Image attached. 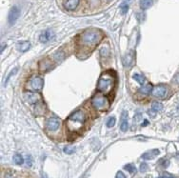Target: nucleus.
Here are the masks:
<instances>
[{
	"label": "nucleus",
	"instance_id": "f257e3e1",
	"mask_svg": "<svg viewBox=\"0 0 179 178\" xmlns=\"http://www.w3.org/2000/svg\"><path fill=\"white\" fill-rule=\"evenodd\" d=\"M87 120L86 112L82 110H78L73 112L67 119V127L71 131H80Z\"/></svg>",
	"mask_w": 179,
	"mask_h": 178
},
{
	"label": "nucleus",
	"instance_id": "f03ea898",
	"mask_svg": "<svg viewBox=\"0 0 179 178\" xmlns=\"http://www.w3.org/2000/svg\"><path fill=\"white\" fill-rule=\"evenodd\" d=\"M102 35L97 30H87L79 36V44L83 47L93 48L101 40Z\"/></svg>",
	"mask_w": 179,
	"mask_h": 178
},
{
	"label": "nucleus",
	"instance_id": "7ed1b4c3",
	"mask_svg": "<svg viewBox=\"0 0 179 178\" xmlns=\"http://www.w3.org/2000/svg\"><path fill=\"white\" fill-rule=\"evenodd\" d=\"M115 84V77L114 74H112L109 72L103 73L97 82V90L101 93H103L105 94H109L110 93H112V91L114 88Z\"/></svg>",
	"mask_w": 179,
	"mask_h": 178
},
{
	"label": "nucleus",
	"instance_id": "20e7f679",
	"mask_svg": "<svg viewBox=\"0 0 179 178\" xmlns=\"http://www.w3.org/2000/svg\"><path fill=\"white\" fill-rule=\"evenodd\" d=\"M91 103L97 112H106L110 108L109 99L101 93H96L93 95L91 99Z\"/></svg>",
	"mask_w": 179,
	"mask_h": 178
},
{
	"label": "nucleus",
	"instance_id": "39448f33",
	"mask_svg": "<svg viewBox=\"0 0 179 178\" xmlns=\"http://www.w3.org/2000/svg\"><path fill=\"white\" fill-rule=\"evenodd\" d=\"M60 119L56 116H52L47 119L46 122V128L50 131H55L60 128Z\"/></svg>",
	"mask_w": 179,
	"mask_h": 178
},
{
	"label": "nucleus",
	"instance_id": "423d86ee",
	"mask_svg": "<svg viewBox=\"0 0 179 178\" xmlns=\"http://www.w3.org/2000/svg\"><path fill=\"white\" fill-rule=\"evenodd\" d=\"M167 93H168V88L163 84L155 86L153 88V91L151 93V94L155 97H156V98H165L167 96Z\"/></svg>",
	"mask_w": 179,
	"mask_h": 178
},
{
	"label": "nucleus",
	"instance_id": "0eeeda50",
	"mask_svg": "<svg viewBox=\"0 0 179 178\" xmlns=\"http://www.w3.org/2000/svg\"><path fill=\"white\" fill-rule=\"evenodd\" d=\"M20 15V10L17 6H13L9 14H8V22H9L10 25H13L15 23V21L18 19V17Z\"/></svg>",
	"mask_w": 179,
	"mask_h": 178
},
{
	"label": "nucleus",
	"instance_id": "6e6552de",
	"mask_svg": "<svg viewBox=\"0 0 179 178\" xmlns=\"http://www.w3.org/2000/svg\"><path fill=\"white\" fill-rule=\"evenodd\" d=\"M44 87V81L40 76H33L31 79V88L33 91L39 92Z\"/></svg>",
	"mask_w": 179,
	"mask_h": 178
},
{
	"label": "nucleus",
	"instance_id": "1a4fd4ad",
	"mask_svg": "<svg viewBox=\"0 0 179 178\" xmlns=\"http://www.w3.org/2000/svg\"><path fill=\"white\" fill-rule=\"evenodd\" d=\"M54 37H55L54 33L52 31H50V30H47V31L43 32H42V33L40 34L39 40H40V42H42V43H47V42H49V41H50V40L54 39Z\"/></svg>",
	"mask_w": 179,
	"mask_h": 178
},
{
	"label": "nucleus",
	"instance_id": "9d476101",
	"mask_svg": "<svg viewBox=\"0 0 179 178\" xmlns=\"http://www.w3.org/2000/svg\"><path fill=\"white\" fill-rule=\"evenodd\" d=\"M128 117H129V114L126 111H124L121 113V119H120V130L122 131H127L129 129V124H128Z\"/></svg>",
	"mask_w": 179,
	"mask_h": 178
},
{
	"label": "nucleus",
	"instance_id": "9b49d317",
	"mask_svg": "<svg viewBox=\"0 0 179 178\" xmlns=\"http://www.w3.org/2000/svg\"><path fill=\"white\" fill-rule=\"evenodd\" d=\"M25 98L30 104H37L40 100L39 95L35 93H25Z\"/></svg>",
	"mask_w": 179,
	"mask_h": 178
},
{
	"label": "nucleus",
	"instance_id": "f8f14e48",
	"mask_svg": "<svg viewBox=\"0 0 179 178\" xmlns=\"http://www.w3.org/2000/svg\"><path fill=\"white\" fill-rule=\"evenodd\" d=\"M80 0H67L64 4V7L67 11H74L78 7Z\"/></svg>",
	"mask_w": 179,
	"mask_h": 178
},
{
	"label": "nucleus",
	"instance_id": "ddd939ff",
	"mask_svg": "<svg viewBox=\"0 0 179 178\" xmlns=\"http://www.w3.org/2000/svg\"><path fill=\"white\" fill-rule=\"evenodd\" d=\"M134 61V52L132 51L130 53H128L124 56V59H123V63L125 65V67H131L132 64L133 63Z\"/></svg>",
	"mask_w": 179,
	"mask_h": 178
},
{
	"label": "nucleus",
	"instance_id": "4468645a",
	"mask_svg": "<svg viewBox=\"0 0 179 178\" xmlns=\"http://www.w3.org/2000/svg\"><path fill=\"white\" fill-rule=\"evenodd\" d=\"M159 150H150V152H147V153H145L144 154H142V158L145 159V160H151L152 158H155L156 155L159 154Z\"/></svg>",
	"mask_w": 179,
	"mask_h": 178
},
{
	"label": "nucleus",
	"instance_id": "2eb2a0df",
	"mask_svg": "<svg viewBox=\"0 0 179 178\" xmlns=\"http://www.w3.org/2000/svg\"><path fill=\"white\" fill-rule=\"evenodd\" d=\"M153 4V0H140L139 1V6L141 8V10L146 11L148 9H150Z\"/></svg>",
	"mask_w": 179,
	"mask_h": 178
},
{
	"label": "nucleus",
	"instance_id": "dca6fc26",
	"mask_svg": "<svg viewBox=\"0 0 179 178\" xmlns=\"http://www.w3.org/2000/svg\"><path fill=\"white\" fill-rule=\"evenodd\" d=\"M152 91H153V87H152V85L150 84V83H148V84H146V85H144L142 88H140V90H139V92H140L142 94H145V95H148V94L151 93Z\"/></svg>",
	"mask_w": 179,
	"mask_h": 178
},
{
	"label": "nucleus",
	"instance_id": "f3484780",
	"mask_svg": "<svg viewBox=\"0 0 179 178\" xmlns=\"http://www.w3.org/2000/svg\"><path fill=\"white\" fill-rule=\"evenodd\" d=\"M31 48V43L29 41H24V42H19L18 43V50L21 52H25L29 51Z\"/></svg>",
	"mask_w": 179,
	"mask_h": 178
},
{
	"label": "nucleus",
	"instance_id": "a211bd4d",
	"mask_svg": "<svg viewBox=\"0 0 179 178\" xmlns=\"http://www.w3.org/2000/svg\"><path fill=\"white\" fill-rule=\"evenodd\" d=\"M132 78H133L138 84H140V85H144V84H145V81H146V78H145L144 75H142V74H136V73L133 74Z\"/></svg>",
	"mask_w": 179,
	"mask_h": 178
},
{
	"label": "nucleus",
	"instance_id": "6ab92c4d",
	"mask_svg": "<svg viewBox=\"0 0 179 178\" xmlns=\"http://www.w3.org/2000/svg\"><path fill=\"white\" fill-rule=\"evenodd\" d=\"M151 110L155 111V112H161L163 110V105L160 102H153L152 105H151Z\"/></svg>",
	"mask_w": 179,
	"mask_h": 178
},
{
	"label": "nucleus",
	"instance_id": "aec40b11",
	"mask_svg": "<svg viewBox=\"0 0 179 178\" xmlns=\"http://www.w3.org/2000/svg\"><path fill=\"white\" fill-rule=\"evenodd\" d=\"M13 161L16 165H22L24 163V159H23L21 154L16 153V154L13 155Z\"/></svg>",
	"mask_w": 179,
	"mask_h": 178
},
{
	"label": "nucleus",
	"instance_id": "412c9836",
	"mask_svg": "<svg viewBox=\"0 0 179 178\" xmlns=\"http://www.w3.org/2000/svg\"><path fill=\"white\" fill-rule=\"evenodd\" d=\"M124 169L126 171H128L130 173H134L136 172V168L132 165V164H128L124 167Z\"/></svg>",
	"mask_w": 179,
	"mask_h": 178
},
{
	"label": "nucleus",
	"instance_id": "4be33fe9",
	"mask_svg": "<svg viewBox=\"0 0 179 178\" xmlns=\"http://www.w3.org/2000/svg\"><path fill=\"white\" fill-rule=\"evenodd\" d=\"M63 150H64V153H67V154H72L75 152V148L73 147V146H66Z\"/></svg>",
	"mask_w": 179,
	"mask_h": 178
},
{
	"label": "nucleus",
	"instance_id": "5701e85b",
	"mask_svg": "<svg viewBox=\"0 0 179 178\" xmlns=\"http://www.w3.org/2000/svg\"><path fill=\"white\" fill-rule=\"evenodd\" d=\"M107 127L108 128H113L114 125H115V117L114 116H110L108 121H107Z\"/></svg>",
	"mask_w": 179,
	"mask_h": 178
},
{
	"label": "nucleus",
	"instance_id": "b1692460",
	"mask_svg": "<svg viewBox=\"0 0 179 178\" xmlns=\"http://www.w3.org/2000/svg\"><path fill=\"white\" fill-rule=\"evenodd\" d=\"M100 55L101 56H103V57H106V56H109L110 55V50L108 47H103L101 50H100Z\"/></svg>",
	"mask_w": 179,
	"mask_h": 178
},
{
	"label": "nucleus",
	"instance_id": "393cba45",
	"mask_svg": "<svg viewBox=\"0 0 179 178\" xmlns=\"http://www.w3.org/2000/svg\"><path fill=\"white\" fill-rule=\"evenodd\" d=\"M17 70H18V68H15V69H13V70H12V72L10 73V74L9 75H8V77L6 78V81H5V85L8 83V82H9V80H10V78L13 75V74H15V73L16 72H17Z\"/></svg>",
	"mask_w": 179,
	"mask_h": 178
},
{
	"label": "nucleus",
	"instance_id": "a878e982",
	"mask_svg": "<svg viewBox=\"0 0 179 178\" xmlns=\"http://www.w3.org/2000/svg\"><path fill=\"white\" fill-rule=\"evenodd\" d=\"M128 10H129V5H128L126 2H123V3L121 4V11H122V13L125 14V13L128 12Z\"/></svg>",
	"mask_w": 179,
	"mask_h": 178
},
{
	"label": "nucleus",
	"instance_id": "bb28decb",
	"mask_svg": "<svg viewBox=\"0 0 179 178\" xmlns=\"http://www.w3.org/2000/svg\"><path fill=\"white\" fill-rule=\"evenodd\" d=\"M148 171V165L146 163H142L140 165V172H146Z\"/></svg>",
	"mask_w": 179,
	"mask_h": 178
},
{
	"label": "nucleus",
	"instance_id": "cd10ccee",
	"mask_svg": "<svg viewBox=\"0 0 179 178\" xmlns=\"http://www.w3.org/2000/svg\"><path fill=\"white\" fill-rule=\"evenodd\" d=\"M26 162H27V166H29V167H31L32 165V157L31 156H27V158H26Z\"/></svg>",
	"mask_w": 179,
	"mask_h": 178
},
{
	"label": "nucleus",
	"instance_id": "c85d7f7f",
	"mask_svg": "<svg viewBox=\"0 0 179 178\" xmlns=\"http://www.w3.org/2000/svg\"><path fill=\"white\" fill-rule=\"evenodd\" d=\"M115 178H126V176L122 172H118L115 175Z\"/></svg>",
	"mask_w": 179,
	"mask_h": 178
},
{
	"label": "nucleus",
	"instance_id": "c756f323",
	"mask_svg": "<svg viewBox=\"0 0 179 178\" xmlns=\"http://www.w3.org/2000/svg\"><path fill=\"white\" fill-rule=\"evenodd\" d=\"M148 113L150 114V116H151V117H155V113H156V112H155V111H152V110L151 109V110L148 112Z\"/></svg>",
	"mask_w": 179,
	"mask_h": 178
},
{
	"label": "nucleus",
	"instance_id": "7c9ffc66",
	"mask_svg": "<svg viewBox=\"0 0 179 178\" xmlns=\"http://www.w3.org/2000/svg\"><path fill=\"white\" fill-rule=\"evenodd\" d=\"M169 164H170V162L168 161V160H164L163 163H162V166H163L164 168H167L169 166Z\"/></svg>",
	"mask_w": 179,
	"mask_h": 178
},
{
	"label": "nucleus",
	"instance_id": "2f4dec72",
	"mask_svg": "<svg viewBox=\"0 0 179 178\" xmlns=\"http://www.w3.org/2000/svg\"><path fill=\"white\" fill-rule=\"evenodd\" d=\"M174 80H175V82H176L177 84H179V74H176L175 79H174Z\"/></svg>",
	"mask_w": 179,
	"mask_h": 178
},
{
	"label": "nucleus",
	"instance_id": "473e14b6",
	"mask_svg": "<svg viewBox=\"0 0 179 178\" xmlns=\"http://www.w3.org/2000/svg\"><path fill=\"white\" fill-rule=\"evenodd\" d=\"M149 124V122H148V120H145L143 123H142V127H145V126H147Z\"/></svg>",
	"mask_w": 179,
	"mask_h": 178
},
{
	"label": "nucleus",
	"instance_id": "72a5a7b5",
	"mask_svg": "<svg viewBox=\"0 0 179 178\" xmlns=\"http://www.w3.org/2000/svg\"><path fill=\"white\" fill-rule=\"evenodd\" d=\"M7 47V45H2V47H1V52H3V51H4V49Z\"/></svg>",
	"mask_w": 179,
	"mask_h": 178
},
{
	"label": "nucleus",
	"instance_id": "f704fd0d",
	"mask_svg": "<svg viewBox=\"0 0 179 178\" xmlns=\"http://www.w3.org/2000/svg\"><path fill=\"white\" fill-rule=\"evenodd\" d=\"M165 178H174V177H173V176H170V175H169V176H166Z\"/></svg>",
	"mask_w": 179,
	"mask_h": 178
},
{
	"label": "nucleus",
	"instance_id": "c9c22d12",
	"mask_svg": "<svg viewBox=\"0 0 179 178\" xmlns=\"http://www.w3.org/2000/svg\"><path fill=\"white\" fill-rule=\"evenodd\" d=\"M157 178H165L164 176H160V177H157Z\"/></svg>",
	"mask_w": 179,
	"mask_h": 178
}]
</instances>
